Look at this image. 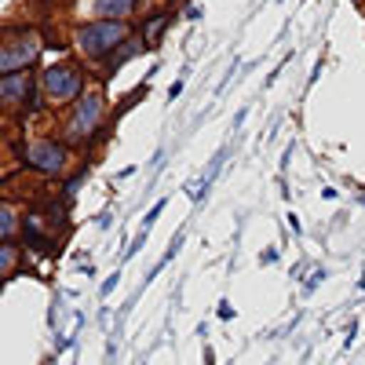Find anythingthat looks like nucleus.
I'll return each mask as SVG.
<instances>
[{"instance_id": "1", "label": "nucleus", "mask_w": 365, "mask_h": 365, "mask_svg": "<svg viewBox=\"0 0 365 365\" xmlns=\"http://www.w3.org/2000/svg\"><path fill=\"white\" fill-rule=\"evenodd\" d=\"M125 37H128V22L99 19V22L77 29V48H81L88 58H103V55H110L117 44H125Z\"/></svg>"}, {"instance_id": "2", "label": "nucleus", "mask_w": 365, "mask_h": 365, "mask_svg": "<svg viewBox=\"0 0 365 365\" xmlns=\"http://www.w3.org/2000/svg\"><path fill=\"white\" fill-rule=\"evenodd\" d=\"M41 51V37L37 34H19L8 44H0V73H19L22 66H29Z\"/></svg>"}, {"instance_id": "3", "label": "nucleus", "mask_w": 365, "mask_h": 365, "mask_svg": "<svg viewBox=\"0 0 365 365\" xmlns=\"http://www.w3.org/2000/svg\"><path fill=\"white\" fill-rule=\"evenodd\" d=\"M81 88H84V77H81L73 66H55V70L44 73V91H48L51 103H70V99H77Z\"/></svg>"}, {"instance_id": "4", "label": "nucleus", "mask_w": 365, "mask_h": 365, "mask_svg": "<svg viewBox=\"0 0 365 365\" xmlns=\"http://www.w3.org/2000/svg\"><path fill=\"white\" fill-rule=\"evenodd\" d=\"M99 117H103V99H99V96H84V99L77 103V113H73V120H70V128H66L70 143L91 139V132L99 128Z\"/></svg>"}, {"instance_id": "5", "label": "nucleus", "mask_w": 365, "mask_h": 365, "mask_svg": "<svg viewBox=\"0 0 365 365\" xmlns=\"http://www.w3.org/2000/svg\"><path fill=\"white\" fill-rule=\"evenodd\" d=\"M26 158H29V165L41 168V172H58V168L66 165V150L58 146V143H34Z\"/></svg>"}, {"instance_id": "6", "label": "nucleus", "mask_w": 365, "mask_h": 365, "mask_svg": "<svg viewBox=\"0 0 365 365\" xmlns=\"http://www.w3.org/2000/svg\"><path fill=\"white\" fill-rule=\"evenodd\" d=\"M26 91H29V77L26 73L0 77V103H4V106H19Z\"/></svg>"}, {"instance_id": "7", "label": "nucleus", "mask_w": 365, "mask_h": 365, "mask_svg": "<svg viewBox=\"0 0 365 365\" xmlns=\"http://www.w3.org/2000/svg\"><path fill=\"white\" fill-rule=\"evenodd\" d=\"M132 8H135V0H96V15H110L117 22L132 15Z\"/></svg>"}, {"instance_id": "8", "label": "nucleus", "mask_w": 365, "mask_h": 365, "mask_svg": "<svg viewBox=\"0 0 365 365\" xmlns=\"http://www.w3.org/2000/svg\"><path fill=\"white\" fill-rule=\"evenodd\" d=\"M172 22V15L165 11V15H158V19H150L146 22V29H143V37H146V44H158V37L165 34V26Z\"/></svg>"}, {"instance_id": "9", "label": "nucleus", "mask_w": 365, "mask_h": 365, "mask_svg": "<svg viewBox=\"0 0 365 365\" xmlns=\"http://www.w3.org/2000/svg\"><path fill=\"white\" fill-rule=\"evenodd\" d=\"M15 259H19V252H15V245H0V278L15 267Z\"/></svg>"}, {"instance_id": "10", "label": "nucleus", "mask_w": 365, "mask_h": 365, "mask_svg": "<svg viewBox=\"0 0 365 365\" xmlns=\"http://www.w3.org/2000/svg\"><path fill=\"white\" fill-rule=\"evenodd\" d=\"M15 230V212L8 205H0V237H8Z\"/></svg>"}, {"instance_id": "11", "label": "nucleus", "mask_w": 365, "mask_h": 365, "mask_svg": "<svg viewBox=\"0 0 365 365\" xmlns=\"http://www.w3.org/2000/svg\"><path fill=\"white\" fill-rule=\"evenodd\" d=\"M161 212H165V201H158L154 208H150V212H146V227H154V220L161 216Z\"/></svg>"}]
</instances>
